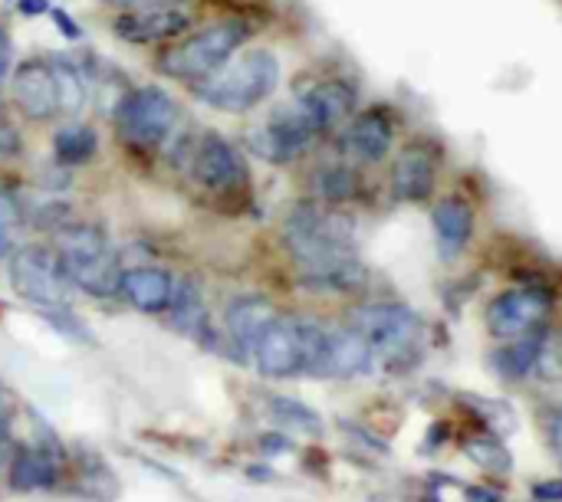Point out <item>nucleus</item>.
Segmentation results:
<instances>
[{"label": "nucleus", "mask_w": 562, "mask_h": 502, "mask_svg": "<svg viewBox=\"0 0 562 502\" xmlns=\"http://www.w3.org/2000/svg\"><path fill=\"white\" fill-rule=\"evenodd\" d=\"M286 250L300 266V279L313 289L346 293L365 279L362 263L352 250V224L326 207L300 204L286 214Z\"/></svg>", "instance_id": "nucleus-1"}, {"label": "nucleus", "mask_w": 562, "mask_h": 502, "mask_svg": "<svg viewBox=\"0 0 562 502\" xmlns=\"http://www.w3.org/2000/svg\"><path fill=\"white\" fill-rule=\"evenodd\" d=\"M56 256H60L73 289H83V293L96 299L119 296V283L125 270L119 266V256L112 250L102 227L83 224V220L66 224L56 233Z\"/></svg>", "instance_id": "nucleus-2"}, {"label": "nucleus", "mask_w": 562, "mask_h": 502, "mask_svg": "<svg viewBox=\"0 0 562 502\" xmlns=\"http://www.w3.org/2000/svg\"><path fill=\"white\" fill-rule=\"evenodd\" d=\"M280 86V60L270 50H247L198 83L194 96L221 112H250Z\"/></svg>", "instance_id": "nucleus-3"}, {"label": "nucleus", "mask_w": 562, "mask_h": 502, "mask_svg": "<svg viewBox=\"0 0 562 502\" xmlns=\"http://www.w3.org/2000/svg\"><path fill=\"white\" fill-rule=\"evenodd\" d=\"M326 329L306 319H286L277 315L267 332L250 348L254 368L263 378H293V375H316L319 358H323Z\"/></svg>", "instance_id": "nucleus-4"}, {"label": "nucleus", "mask_w": 562, "mask_h": 502, "mask_svg": "<svg viewBox=\"0 0 562 502\" xmlns=\"http://www.w3.org/2000/svg\"><path fill=\"white\" fill-rule=\"evenodd\" d=\"M244 40H247V27L240 20L214 23V27L194 33V37L168 46V50L158 56V69H162L165 76L178 79V83L198 86L231 60Z\"/></svg>", "instance_id": "nucleus-5"}, {"label": "nucleus", "mask_w": 562, "mask_h": 502, "mask_svg": "<svg viewBox=\"0 0 562 502\" xmlns=\"http://www.w3.org/2000/svg\"><path fill=\"white\" fill-rule=\"evenodd\" d=\"M112 115H116V132L122 142L139 151L168 145L181 119L178 102L158 86H139L125 92Z\"/></svg>", "instance_id": "nucleus-6"}, {"label": "nucleus", "mask_w": 562, "mask_h": 502, "mask_svg": "<svg viewBox=\"0 0 562 502\" xmlns=\"http://www.w3.org/2000/svg\"><path fill=\"white\" fill-rule=\"evenodd\" d=\"M10 289L37 306L40 312L70 309L73 306V283L66 276L60 256L47 247H17L10 253Z\"/></svg>", "instance_id": "nucleus-7"}, {"label": "nucleus", "mask_w": 562, "mask_h": 502, "mask_svg": "<svg viewBox=\"0 0 562 502\" xmlns=\"http://www.w3.org/2000/svg\"><path fill=\"white\" fill-rule=\"evenodd\" d=\"M352 329L372 345V352L405 358L418 348L421 319L401 302H365L352 312Z\"/></svg>", "instance_id": "nucleus-8"}, {"label": "nucleus", "mask_w": 562, "mask_h": 502, "mask_svg": "<svg viewBox=\"0 0 562 502\" xmlns=\"http://www.w3.org/2000/svg\"><path fill=\"white\" fill-rule=\"evenodd\" d=\"M185 168L208 194H237L247 188V165L240 151L217 132L188 142Z\"/></svg>", "instance_id": "nucleus-9"}, {"label": "nucleus", "mask_w": 562, "mask_h": 502, "mask_svg": "<svg viewBox=\"0 0 562 502\" xmlns=\"http://www.w3.org/2000/svg\"><path fill=\"white\" fill-rule=\"evenodd\" d=\"M313 125L306 122V115L296 109V102L280 105L277 112H270L267 119L257 122L247 132V145L257 158L270 161V165H290L313 145Z\"/></svg>", "instance_id": "nucleus-10"}, {"label": "nucleus", "mask_w": 562, "mask_h": 502, "mask_svg": "<svg viewBox=\"0 0 562 502\" xmlns=\"http://www.w3.org/2000/svg\"><path fill=\"white\" fill-rule=\"evenodd\" d=\"M10 99L30 122L63 119V89L53 56H47V60H27L17 66L14 76H10Z\"/></svg>", "instance_id": "nucleus-11"}, {"label": "nucleus", "mask_w": 562, "mask_h": 502, "mask_svg": "<svg viewBox=\"0 0 562 502\" xmlns=\"http://www.w3.org/2000/svg\"><path fill=\"white\" fill-rule=\"evenodd\" d=\"M549 306H553V299L543 289H513V293H503L500 299H493V306L487 312L490 332L497 338H520L546 322Z\"/></svg>", "instance_id": "nucleus-12"}, {"label": "nucleus", "mask_w": 562, "mask_h": 502, "mask_svg": "<svg viewBox=\"0 0 562 502\" xmlns=\"http://www.w3.org/2000/svg\"><path fill=\"white\" fill-rule=\"evenodd\" d=\"M191 27V14L175 4H162V7H142V10H125L116 17L112 30L116 37L125 43L145 46V43H165L181 37Z\"/></svg>", "instance_id": "nucleus-13"}, {"label": "nucleus", "mask_w": 562, "mask_h": 502, "mask_svg": "<svg viewBox=\"0 0 562 502\" xmlns=\"http://www.w3.org/2000/svg\"><path fill=\"white\" fill-rule=\"evenodd\" d=\"M372 345L352 329V325H342V329H326V345H323V358H319V371L323 378H359L372 371Z\"/></svg>", "instance_id": "nucleus-14"}, {"label": "nucleus", "mask_w": 562, "mask_h": 502, "mask_svg": "<svg viewBox=\"0 0 562 502\" xmlns=\"http://www.w3.org/2000/svg\"><path fill=\"white\" fill-rule=\"evenodd\" d=\"M277 306L263 296H240L234 299L224 312V335L231 348L240 358H250V348L257 345V338L263 335L277 319Z\"/></svg>", "instance_id": "nucleus-15"}, {"label": "nucleus", "mask_w": 562, "mask_h": 502, "mask_svg": "<svg viewBox=\"0 0 562 502\" xmlns=\"http://www.w3.org/2000/svg\"><path fill=\"white\" fill-rule=\"evenodd\" d=\"M296 109L306 115V122L313 125L316 135L329 132V128H336L339 122H346L352 109H355V89L339 83V79H326V83H316L309 86L306 92L293 99Z\"/></svg>", "instance_id": "nucleus-16"}, {"label": "nucleus", "mask_w": 562, "mask_h": 502, "mask_svg": "<svg viewBox=\"0 0 562 502\" xmlns=\"http://www.w3.org/2000/svg\"><path fill=\"white\" fill-rule=\"evenodd\" d=\"M175 279L168 270H158V266H135V270L122 273L119 283V296L129 302L132 309L158 315L168 312L171 299H175Z\"/></svg>", "instance_id": "nucleus-17"}, {"label": "nucleus", "mask_w": 562, "mask_h": 502, "mask_svg": "<svg viewBox=\"0 0 562 502\" xmlns=\"http://www.w3.org/2000/svg\"><path fill=\"white\" fill-rule=\"evenodd\" d=\"M392 148V122L378 112H362L349 122L342 132V151L349 158L362 161V165H375L382 161Z\"/></svg>", "instance_id": "nucleus-18"}, {"label": "nucleus", "mask_w": 562, "mask_h": 502, "mask_svg": "<svg viewBox=\"0 0 562 502\" xmlns=\"http://www.w3.org/2000/svg\"><path fill=\"white\" fill-rule=\"evenodd\" d=\"M60 460L63 450L60 447H30L20 450L14 460H10L7 480L20 493H33V489H50L60 480Z\"/></svg>", "instance_id": "nucleus-19"}, {"label": "nucleus", "mask_w": 562, "mask_h": 502, "mask_svg": "<svg viewBox=\"0 0 562 502\" xmlns=\"http://www.w3.org/2000/svg\"><path fill=\"white\" fill-rule=\"evenodd\" d=\"M392 191L398 201H424L434 191V155L428 148L411 145L401 151L392 168Z\"/></svg>", "instance_id": "nucleus-20"}, {"label": "nucleus", "mask_w": 562, "mask_h": 502, "mask_svg": "<svg viewBox=\"0 0 562 502\" xmlns=\"http://www.w3.org/2000/svg\"><path fill=\"white\" fill-rule=\"evenodd\" d=\"M168 319L181 335L194 338V342H204V345L214 342L208 306H204L201 293L191 283H178L175 286V299H171V306H168Z\"/></svg>", "instance_id": "nucleus-21"}, {"label": "nucleus", "mask_w": 562, "mask_h": 502, "mask_svg": "<svg viewBox=\"0 0 562 502\" xmlns=\"http://www.w3.org/2000/svg\"><path fill=\"white\" fill-rule=\"evenodd\" d=\"M431 224L434 233H438V243H441V256H457L464 250V243L470 240V230H474V210H470L464 201H441L434 207L431 214Z\"/></svg>", "instance_id": "nucleus-22"}, {"label": "nucleus", "mask_w": 562, "mask_h": 502, "mask_svg": "<svg viewBox=\"0 0 562 502\" xmlns=\"http://www.w3.org/2000/svg\"><path fill=\"white\" fill-rule=\"evenodd\" d=\"M96 148H99L96 128H89L83 122L63 125L60 132L53 135V158L66 168H83L86 161L96 158Z\"/></svg>", "instance_id": "nucleus-23"}, {"label": "nucleus", "mask_w": 562, "mask_h": 502, "mask_svg": "<svg viewBox=\"0 0 562 502\" xmlns=\"http://www.w3.org/2000/svg\"><path fill=\"white\" fill-rule=\"evenodd\" d=\"M53 60H56V73H60V89H63V119H76L89 105V79L83 73V66L66 60V56H53Z\"/></svg>", "instance_id": "nucleus-24"}, {"label": "nucleus", "mask_w": 562, "mask_h": 502, "mask_svg": "<svg viewBox=\"0 0 562 502\" xmlns=\"http://www.w3.org/2000/svg\"><path fill=\"white\" fill-rule=\"evenodd\" d=\"M539 355H543V335L526 332L520 338H513V345L503 348V352L497 355V368L507 378H523L536 368Z\"/></svg>", "instance_id": "nucleus-25"}, {"label": "nucleus", "mask_w": 562, "mask_h": 502, "mask_svg": "<svg viewBox=\"0 0 562 502\" xmlns=\"http://www.w3.org/2000/svg\"><path fill=\"white\" fill-rule=\"evenodd\" d=\"M270 414H273V420H277L280 427L303 430V434H319V430H323V417H319L316 411H309L303 401L273 398L270 401Z\"/></svg>", "instance_id": "nucleus-26"}, {"label": "nucleus", "mask_w": 562, "mask_h": 502, "mask_svg": "<svg viewBox=\"0 0 562 502\" xmlns=\"http://www.w3.org/2000/svg\"><path fill=\"white\" fill-rule=\"evenodd\" d=\"M27 224V210L10 191H0V260H10L17 250V233Z\"/></svg>", "instance_id": "nucleus-27"}, {"label": "nucleus", "mask_w": 562, "mask_h": 502, "mask_svg": "<svg viewBox=\"0 0 562 502\" xmlns=\"http://www.w3.org/2000/svg\"><path fill=\"white\" fill-rule=\"evenodd\" d=\"M464 453L470 460H474L477 466H484L487 473H507L513 460H510V453L507 447H503L500 440H493V437H470L464 440Z\"/></svg>", "instance_id": "nucleus-28"}, {"label": "nucleus", "mask_w": 562, "mask_h": 502, "mask_svg": "<svg viewBox=\"0 0 562 502\" xmlns=\"http://www.w3.org/2000/svg\"><path fill=\"white\" fill-rule=\"evenodd\" d=\"M316 191L323 197H329V201H342V197H349L355 191V181L346 168H326L316 178Z\"/></svg>", "instance_id": "nucleus-29"}, {"label": "nucleus", "mask_w": 562, "mask_h": 502, "mask_svg": "<svg viewBox=\"0 0 562 502\" xmlns=\"http://www.w3.org/2000/svg\"><path fill=\"white\" fill-rule=\"evenodd\" d=\"M20 132L7 119H0V161L4 158H17L20 155Z\"/></svg>", "instance_id": "nucleus-30"}, {"label": "nucleus", "mask_w": 562, "mask_h": 502, "mask_svg": "<svg viewBox=\"0 0 562 502\" xmlns=\"http://www.w3.org/2000/svg\"><path fill=\"white\" fill-rule=\"evenodd\" d=\"M10 63H14V46H10L7 27L0 23V86H4V79L10 76Z\"/></svg>", "instance_id": "nucleus-31"}, {"label": "nucleus", "mask_w": 562, "mask_h": 502, "mask_svg": "<svg viewBox=\"0 0 562 502\" xmlns=\"http://www.w3.org/2000/svg\"><path fill=\"white\" fill-rule=\"evenodd\" d=\"M47 14L53 17V23H56V27L63 30V37H70V40H79V37H83V30H79L76 23H73L70 17H66V10H63V7H53V4H50V10H47Z\"/></svg>", "instance_id": "nucleus-32"}, {"label": "nucleus", "mask_w": 562, "mask_h": 502, "mask_svg": "<svg viewBox=\"0 0 562 502\" xmlns=\"http://www.w3.org/2000/svg\"><path fill=\"white\" fill-rule=\"evenodd\" d=\"M464 499L467 502H500L503 493L497 486H467L464 489Z\"/></svg>", "instance_id": "nucleus-33"}, {"label": "nucleus", "mask_w": 562, "mask_h": 502, "mask_svg": "<svg viewBox=\"0 0 562 502\" xmlns=\"http://www.w3.org/2000/svg\"><path fill=\"white\" fill-rule=\"evenodd\" d=\"M533 496L539 502H562V480H546L533 486Z\"/></svg>", "instance_id": "nucleus-34"}, {"label": "nucleus", "mask_w": 562, "mask_h": 502, "mask_svg": "<svg viewBox=\"0 0 562 502\" xmlns=\"http://www.w3.org/2000/svg\"><path fill=\"white\" fill-rule=\"evenodd\" d=\"M17 10L24 17H40L50 10V0H17Z\"/></svg>", "instance_id": "nucleus-35"}, {"label": "nucleus", "mask_w": 562, "mask_h": 502, "mask_svg": "<svg viewBox=\"0 0 562 502\" xmlns=\"http://www.w3.org/2000/svg\"><path fill=\"white\" fill-rule=\"evenodd\" d=\"M112 7L122 10H142V7H162V4H175V0H106Z\"/></svg>", "instance_id": "nucleus-36"}, {"label": "nucleus", "mask_w": 562, "mask_h": 502, "mask_svg": "<svg viewBox=\"0 0 562 502\" xmlns=\"http://www.w3.org/2000/svg\"><path fill=\"white\" fill-rule=\"evenodd\" d=\"M553 443H556V450L562 453V411H559L556 420H553Z\"/></svg>", "instance_id": "nucleus-37"}]
</instances>
